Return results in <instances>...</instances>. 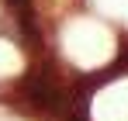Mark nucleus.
I'll use <instances>...</instances> for the list:
<instances>
[{"mask_svg":"<svg viewBox=\"0 0 128 121\" xmlns=\"http://www.w3.org/2000/svg\"><path fill=\"white\" fill-rule=\"evenodd\" d=\"M14 4H21V0H14Z\"/></svg>","mask_w":128,"mask_h":121,"instance_id":"nucleus-1","label":"nucleus"}]
</instances>
